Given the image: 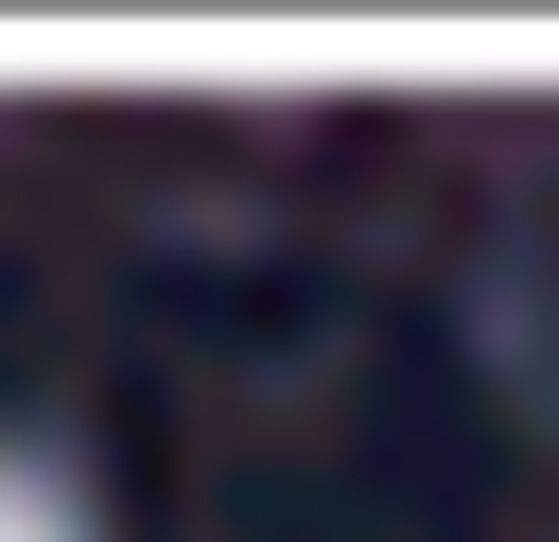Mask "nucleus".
<instances>
[{"mask_svg": "<svg viewBox=\"0 0 559 542\" xmlns=\"http://www.w3.org/2000/svg\"><path fill=\"white\" fill-rule=\"evenodd\" d=\"M0 542H87V525H70V490H35V472L0 455Z\"/></svg>", "mask_w": 559, "mask_h": 542, "instance_id": "nucleus-1", "label": "nucleus"}]
</instances>
